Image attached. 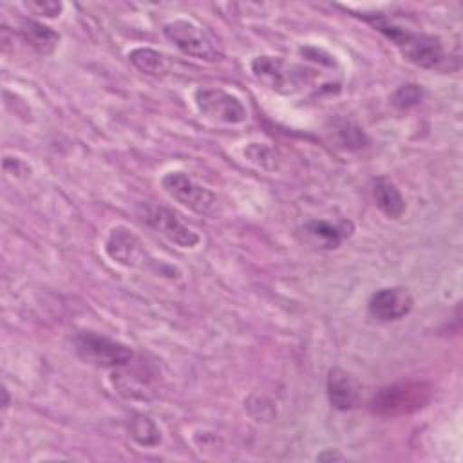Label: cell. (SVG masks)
I'll use <instances>...</instances> for the list:
<instances>
[{
    "instance_id": "3",
    "label": "cell",
    "mask_w": 463,
    "mask_h": 463,
    "mask_svg": "<svg viewBox=\"0 0 463 463\" xmlns=\"http://www.w3.org/2000/svg\"><path fill=\"white\" fill-rule=\"evenodd\" d=\"M251 72L271 90L280 94H295L307 87L313 80V71L289 63L280 56H257L251 61Z\"/></svg>"
},
{
    "instance_id": "7",
    "label": "cell",
    "mask_w": 463,
    "mask_h": 463,
    "mask_svg": "<svg viewBox=\"0 0 463 463\" xmlns=\"http://www.w3.org/2000/svg\"><path fill=\"white\" fill-rule=\"evenodd\" d=\"M163 190L175 199L179 204L186 206L188 210L201 213V215H210L213 208L217 206V195L208 190L206 186L195 183L188 174L184 172H168L161 179Z\"/></svg>"
},
{
    "instance_id": "12",
    "label": "cell",
    "mask_w": 463,
    "mask_h": 463,
    "mask_svg": "<svg viewBox=\"0 0 463 463\" xmlns=\"http://www.w3.org/2000/svg\"><path fill=\"white\" fill-rule=\"evenodd\" d=\"M304 241L320 250H335L338 248L351 233V221H311L302 228Z\"/></svg>"
},
{
    "instance_id": "8",
    "label": "cell",
    "mask_w": 463,
    "mask_h": 463,
    "mask_svg": "<svg viewBox=\"0 0 463 463\" xmlns=\"http://www.w3.org/2000/svg\"><path fill=\"white\" fill-rule=\"evenodd\" d=\"M139 215L150 228H154L157 233H161L179 248H195L201 242V237L192 228H188L177 219L175 213L163 206L141 204Z\"/></svg>"
},
{
    "instance_id": "13",
    "label": "cell",
    "mask_w": 463,
    "mask_h": 463,
    "mask_svg": "<svg viewBox=\"0 0 463 463\" xmlns=\"http://www.w3.org/2000/svg\"><path fill=\"white\" fill-rule=\"evenodd\" d=\"M373 197L380 212L391 219H400L407 208L402 192L385 177H376L373 181Z\"/></svg>"
},
{
    "instance_id": "11",
    "label": "cell",
    "mask_w": 463,
    "mask_h": 463,
    "mask_svg": "<svg viewBox=\"0 0 463 463\" xmlns=\"http://www.w3.org/2000/svg\"><path fill=\"white\" fill-rule=\"evenodd\" d=\"M327 398L336 411H353L362 403V385L349 371L333 367L327 373Z\"/></svg>"
},
{
    "instance_id": "6",
    "label": "cell",
    "mask_w": 463,
    "mask_h": 463,
    "mask_svg": "<svg viewBox=\"0 0 463 463\" xmlns=\"http://www.w3.org/2000/svg\"><path fill=\"white\" fill-rule=\"evenodd\" d=\"M194 103L199 114L213 123L239 125L248 118V112L242 101L235 94L226 92L222 89H212V87L195 89Z\"/></svg>"
},
{
    "instance_id": "14",
    "label": "cell",
    "mask_w": 463,
    "mask_h": 463,
    "mask_svg": "<svg viewBox=\"0 0 463 463\" xmlns=\"http://www.w3.org/2000/svg\"><path fill=\"white\" fill-rule=\"evenodd\" d=\"M20 34L27 45H31L40 54H51L60 42V34L36 20H24L20 25Z\"/></svg>"
},
{
    "instance_id": "9",
    "label": "cell",
    "mask_w": 463,
    "mask_h": 463,
    "mask_svg": "<svg viewBox=\"0 0 463 463\" xmlns=\"http://www.w3.org/2000/svg\"><path fill=\"white\" fill-rule=\"evenodd\" d=\"M414 298L407 288H382L371 295L367 311L378 322H396L411 313Z\"/></svg>"
},
{
    "instance_id": "16",
    "label": "cell",
    "mask_w": 463,
    "mask_h": 463,
    "mask_svg": "<svg viewBox=\"0 0 463 463\" xmlns=\"http://www.w3.org/2000/svg\"><path fill=\"white\" fill-rule=\"evenodd\" d=\"M128 432H130L132 439L143 447H154L161 441L159 427L154 423V420H150L148 416H143V414L132 416V420L128 423Z\"/></svg>"
},
{
    "instance_id": "10",
    "label": "cell",
    "mask_w": 463,
    "mask_h": 463,
    "mask_svg": "<svg viewBox=\"0 0 463 463\" xmlns=\"http://www.w3.org/2000/svg\"><path fill=\"white\" fill-rule=\"evenodd\" d=\"M107 255L127 268H136L145 262L146 251L137 235L127 226H114L105 241Z\"/></svg>"
},
{
    "instance_id": "15",
    "label": "cell",
    "mask_w": 463,
    "mask_h": 463,
    "mask_svg": "<svg viewBox=\"0 0 463 463\" xmlns=\"http://www.w3.org/2000/svg\"><path fill=\"white\" fill-rule=\"evenodd\" d=\"M130 63L145 74L159 76L166 72V56L148 47H136L128 52Z\"/></svg>"
},
{
    "instance_id": "5",
    "label": "cell",
    "mask_w": 463,
    "mask_h": 463,
    "mask_svg": "<svg viewBox=\"0 0 463 463\" xmlns=\"http://www.w3.org/2000/svg\"><path fill=\"white\" fill-rule=\"evenodd\" d=\"M163 33L186 56L204 61H215L222 56L215 38L192 20H172L163 25Z\"/></svg>"
},
{
    "instance_id": "20",
    "label": "cell",
    "mask_w": 463,
    "mask_h": 463,
    "mask_svg": "<svg viewBox=\"0 0 463 463\" xmlns=\"http://www.w3.org/2000/svg\"><path fill=\"white\" fill-rule=\"evenodd\" d=\"M25 9L33 11L38 16H47V18H54L61 13L63 4L61 2H25L24 4Z\"/></svg>"
},
{
    "instance_id": "1",
    "label": "cell",
    "mask_w": 463,
    "mask_h": 463,
    "mask_svg": "<svg viewBox=\"0 0 463 463\" xmlns=\"http://www.w3.org/2000/svg\"><path fill=\"white\" fill-rule=\"evenodd\" d=\"M365 20L385 34L407 61L423 69H438L445 61V49L438 36L409 31L382 14H373Z\"/></svg>"
},
{
    "instance_id": "21",
    "label": "cell",
    "mask_w": 463,
    "mask_h": 463,
    "mask_svg": "<svg viewBox=\"0 0 463 463\" xmlns=\"http://www.w3.org/2000/svg\"><path fill=\"white\" fill-rule=\"evenodd\" d=\"M317 459H344V456H340V454H336V452L327 450V452H324V454L317 456Z\"/></svg>"
},
{
    "instance_id": "19",
    "label": "cell",
    "mask_w": 463,
    "mask_h": 463,
    "mask_svg": "<svg viewBox=\"0 0 463 463\" xmlns=\"http://www.w3.org/2000/svg\"><path fill=\"white\" fill-rule=\"evenodd\" d=\"M423 96V90L416 83H405L392 94V103L400 109H409L416 105Z\"/></svg>"
},
{
    "instance_id": "17",
    "label": "cell",
    "mask_w": 463,
    "mask_h": 463,
    "mask_svg": "<svg viewBox=\"0 0 463 463\" xmlns=\"http://www.w3.org/2000/svg\"><path fill=\"white\" fill-rule=\"evenodd\" d=\"M244 156L257 166L264 170H277L279 168V156L277 152L266 143H250L244 148Z\"/></svg>"
},
{
    "instance_id": "18",
    "label": "cell",
    "mask_w": 463,
    "mask_h": 463,
    "mask_svg": "<svg viewBox=\"0 0 463 463\" xmlns=\"http://www.w3.org/2000/svg\"><path fill=\"white\" fill-rule=\"evenodd\" d=\"M338 137H340V143H342V146H345V148H349V150H354V148H362V146H365V143H367V137H365V134L362 132V128H358L356 125H353V123H342L340 127H338Z\"/></svg>"
},
{
    "instance_id": "4",
    "label": "cell",
    "mask_w": 463,
    "mask_h": 463,
    "mask_svg": "<svg viewBox=\"0 0 463 463\" xmlns=\"http://www.w3.org/2000/svg\"><path fill=\"white\" fill-rule=\"evenodd\" d=\"M74 347L78 356L96 367H125L132 362L134 353L128 345L112 340L109 336L98 335L94 331H81L74 338Z\"/></svg>"
},
{
    "instance_id": "2",
    "label": "cell",
    "mask_w": 463,
    "mask_h": 463,
    "mask_svg": "<svg viewBox=\"0 0 463 463\" xmlns=\"http://www.w3.org/2000/svg\"><path fill=\"white\" fill-rule=\"evenodd\" d=\"M432 398V385L421 380L398 382L382 387L371 398V412L382 418L409 416L427 407Z\"/></svg>"
}]
</instances>
